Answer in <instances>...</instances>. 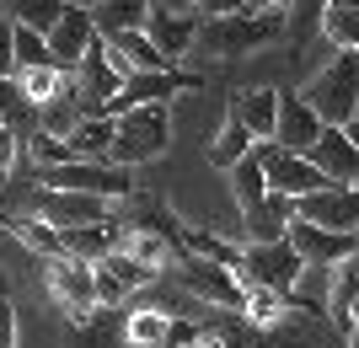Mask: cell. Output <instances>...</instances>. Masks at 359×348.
<instances>
[{
    "instance_id": "cell-2",
    "label": "cell",
    "mask_w": 359,
    "mask_h": 348,
    "mask_svg": "<svg viewBox=\"0 0 359 348\" xmlns=\"http://www.w3.org/2000/svg\"><path fill=\"white\" fill-rule=\"evenodd\" d=\"M166 145H172V113H166V102H145V107L118 113L107 161H118V167H145V161H161Z\"/></svg>"
},
{
    "instance_id": "cell-5",
    "label": "cell",
    "mask_w": 359,
    "mask_h": 348,
    "mask_svg": "<svg viewBox=\"0 0 359 348\" xmlns=\"http://www.w3.org/2000/svg\"><path fill=\"white\" fill-rule=\"evenodd\" d=\"M177 273H182V284H188V295L220 305V311H247V279H241L231 263H215V258H204V252H188V246H182Z\"/></svg>"
},
{
    "instance_id": "cell-42",
    "label": "cell",
    "mask_w": 359,
    "mask_h": 348,
    "mask_svg": "<svg viewBox=\"0 0 359 348\" xmlns=\"http://www.w3.org/2000/svg\"><path fill=\"white\" fill-rule=\"evenodd\" d=\"M0 295H6V279H0Z\"/></svg>"
},
{
    "instance_id": "cell-32",
    "label": "cell",
    "mask_w": 359,
    "mask_h": 348,
    "mask_svg": "<svg viewBox=\"0 0 359 348\" xmlns=\"http://www.w3.org/2000/svg\"><path fill=\"white\" fill-rule=\"evenodd\" d=\"M182 246H188V252H204V258H215V263H231L236 273H241V263H247V246L225 242V236H210V230H188Z\"/></svg>"
},
{
    "instance_id": "cell-11",
    "label": "cell",
    "mask_w": 359,
    "mask_h": 348,
    "mask_svg": "<svg viewBox=\"0 0 359 348\" xmlns=\"http://www.w3.org/2000/svg\"><path fill=\"white\" fill-rule=\"evenodd\" d=\"M290 242L300 246V258L306 263H344L359 252V230H332V225H316L306 214H295V225H290Z\"/></svg>"
},
{
    "instance_id": "cell-25",
    "label": "cell",
    "mask_w": 359,
    "mask_h": 348,
    "mask_svg": "<svg viewBox=\"0 0 359 348\" xmlns=\"http://www.w3.org/2000/svg\"><path fill=\"white\" fill-rule=\"evenodd\" d=\"M156 0H97L91 16H97V32H129V27H145Z\"/></svg>"
},
{
    "instance_id": "cell-38",
    "label": "cell",
    "mask_w": 359,
    "mask_h": 348,
    "mask_svg": "<svg viewBox=\"0 0 359 348\" xmlns=\"http://www.w3.org/2000/svg\"><path fill=\"white\" fill-rule=\"evenodd\" d=\"M194 6H198L204 16H225V11H241L247 0H194Z\"/></svg>"
},
{
    "instance_id": "cell-34",
    "label": "cell",
    "mask_w": 359,
    "mask_h": 348,
    "mask_svg": "<svg viewBox=\"0 0 359 348\" xmlns=\"http://www.w3.org/2000/svg\"><path fill=\"white\" fill-rule=\"evenodd\" d=\"M16 155H22V134H16L11 123H0V182L16 172Z\"/></svg>"
},
{
    "instance_id": "cell-33",
    "label": "cell",
    "mask_w": 359,
    "mask_h": 348,
    "mask_svg": "<svg viewBox=\"0 0 359 348\" xmlns=\"http://www.w3.org/2000/svg\"><path fill=\"white\" fill-rule=\"evenodd\" d=\"M332 0H295L290 6V38H295V48L306 43V38H322V16H327Z\"/></svg>"
},
{
    "instance_id": "cell-21",
    "label": "cell",
    "mask_w": 359,
    "mask_h": 348,
    "mask_svg": "<svg viewBox=\"0 0 359 348\" xmlns=\"http://www.w3.org/2000/svg\"><path fill=\"white\" fill-rule=\"evenodd\" d=\"M279 107H285V91H273V86H252V91L236 97V113L247 118V129H252L257 139L279 134Z\"/></svg>"
},
{
    "instance_id": "cell-7",
    "label": "cell",
    "mask_w": 359,
    "mask_h": 348,
    "mask_svg": "<svg viewBox=\"0 0 359 348\" xmlns=\"http://www.w3.org/2000/svg\"><path fill=\"white\" fill-rule=\"evenodd\" d=\"M123 81H129V70L118 64L113 43L97 32L91 48H86V60L75 64V97H81V107H86V118H91V113H107V102L123 91Z\"/></svg>"
},
{
    "instance_id": "cell-13",
    "label": "cell",
    "mask_w": 359,
    "mask_h": 348,
    "mask_svg": "<svg viewBox=\"0 0 359 348\" xmlns=\"http://www.w3.org/2000/svg\"><path fill=\"white\" fill-rule=\"evenodd\" d=\"M91 38H97V16H91V6H65V16L48 27V48H54V60L65 64V70H75V64L86 60Z\"/></svg>"
},
{
    "instance_id": "cell-10",
    "label": "cell",
    "mask_w": 359,
    "mask_h": 348,
    "mask_svg": "<svg viewBox=\"0 0 359 348\" xmlns=\"http://www.w3.org/2000/svg\"><path fill=\"white\" fill-rule=\"evenodd\" d=\"M263 151H269V182H273V193L306 198V193H316V188H327V182H332L306 151H285L279 139H263Z\"/></svg>"
},
{
    "instance_id": "cell-39",
    "label": "cell",
    "mask_w": 359,
    "mask_h": 348,
    "mask_svg": "<svg viewBox=\"0 0 359 348\" xmlns=\"http://www.w3.org/2000/svg\"><path fill=\"white\" fill-rule=\"evenodd\" d=\"M194 348H236V343H231V337H225V333H210V327H204V337H198Z\"/></svg>"
},
{
    "instance_id": "cell-23",
    "label": "cell",
    "mask_w": 359,
    "mask_h": 348,
    "mask_svg": "<svg viewBox=\"0 0 359 348\" xmlns=\"http://www.w3.org/2000/svg\"><path fill=\"white\" fill-rule=\"evenodd\" d=\"M0 123H11L22 139L38 129V102H32V91L22 86V76H0Z\"/></svg>"
},
{
    "instance_id": "cell-9",
    "label": "cell",
    "mask_w": 359,
    "mask_h": 348,
    "mask_svg": "<svg viewBox=\"0 0 359 348\" xmlns=\"http://www.w3.org/2000/svg\"><path fill=\"white\" fill-rule=\"evenodd\" d=\"M198 27H204V11H198L194 0H156V11H150V22H145V32L161 43V54L172 64L188 54V48H198Z\"/></svg>"
},
{
    "instance_id": "cell-15",
    "label": "cell",
    "mask_w": 359,
    "mask_h": 348,
    "mask_svg": "<svg viewBox=\"0 0 359 348\" xmlns=\"http://www.w3.org/2000/svg\"><path fill=\"white\" fill-rule=\"evenodd\" d=\"M65 348H129V311L118 316V305H97L86 321H70Z\"/></svg>"
},
{
    "instance_id": "cell-26",
    "label": "cell",
    "mask_w": 359,
    "mask_h": 348,
    "mask_svg": "<svg viewBox=\"0 0 359 348\" xmlns=\"http://www.w3.org/2000/svg\"><path fill=\"white\" fill-rule=\"evenodd\" d=\"M241 316L269 333V327H279V321L290 316V295L285 289H269V284H247V311H241Z\"/></svg>"
},
{
    "instance_id": "cell-4",
    "label": "cell",
    "mask_w": 359,
    "mask_h": 348,
    "mask_svg": "<svg viewBox=\"0 0 359 348\" xmlns=\"http://www.w3.org/2000/svg\"><path fill=\"white\" fill-rule=\"evenodd\" d=\"M43 289L54 295V305L65 311V321H86L91 311H97V263L81 258V252H54V258H43Z\"/></svg>"
},
{
    "instance_id": "cell-28",
    "label": "cell",
    "mask_w": 359,
    "mask_h": 348,
    "mask_svg": "<svg viewBox=\"0 0 359 348\" xmlns=\"http://www.w3.org/2000/svg\"><path fill=\"white\" fill-rule=\"evenodd\" d=\"M65 6H70V0H0V16H11V22H27V27L48 32L65 16Z\"/></svg>"
},
{
    "instance_id": "cell-24",
    "label": "cell",
    "mask_w": 359,
    "mask_h": 348,
    "mask_svg": "<svg viewBox=\"0 0 359 348\" xmlns=\"http://www.w3.org/2000/svg\"><path fill=\"white\" fill-rule=\"evenodd\" d=\"M113 113H91V118H81V129H75L65 145H70V155H86V161H107V151H113Z\"/></svg>"
},
{
    "instance_id": "cell-36",
    "label": "cell",
    "mask_w": 359,
    "mask_h": 348,
    "mask_svg": "<svg viewBox=\"0 0 359 348\" xmlns=\"http://www.w3.org/2000/svg\"><path fill=\"white\" fill-rule=\"evenodd\" d=\"M97 300H102V305H123V300H129V289H123L102 263H97Z\"/></svg>"
},
{
    "instance_id": "cell-16",
    "label": "cell",
    "mask_w": 359,
    "mask_h": 348,
    "mask_svg": "<svg viewBox=\"0 0 359 348\" xmlns=\"http://www.w3.org/2000/svg\"><path fill=\"white\" fill-rule=\"evenodd\" d=\"M322 129H327V118H322L306 97H285V107H279V134L273 139H279L285 151H306L311 155V145L322 139Z\"/></svg>"
},
{
    "instance_id": "cell-14",
    "label": "cell",
    "mask_w": 359,
    "mask_h": 348,
    "mask_svg": "<svg viewBox=\"0 0 359 348\" xmlns=\"http://www.w3.org/2000/svg\"><path fill=\"white\" fill-rule=\"evenodd\" d=\"M311 161L327 172L332 182H359V139L348 123H327L322 139L311 145Z\"/></svg>"
},
{
    "instance_id": "cell-1",
    "label": "cell",
    "mask_w": 359,
    "mask_h": 348,
    "mask_svg": "<svg viewBox=\"0 0 359 348\" xmlns=\"http://www.w3.org/2000/svg\"><path fill=\"white\" fill-rule=\"evenodd\" d=\"M290 32V11H225V16H204L198 27V48L215 54V60H236V54H252V48H269L273 38Z\"/></svg>"
},
{
    "instance_id": "cell-27",
    "label": "cell",
    "mask_w": 359,
    "mask_h": 348,
    "mask_svg": "<svg viewBox=\"0 0 359 348\" xmlns=\"http://www.w3.org/2000/svg\"><path fill=\"white\" fill-rule=\"evenodd\" d=\"M65 246L70 252H81V258H107L113 246H118V220H102V225H75V230H65Z\"/></svg>"
},
{
    "instance_id": "cell-37",
    "label": "cell",
    "mask_w": 359,
    "mask_h": 348,
    "mask_svg": "<svg viewBox=\"0 0 359 348\" xmlns=\"http://www.w3.org/2000/svg\"><path fill=\"white\" fill-rule=\"evenodd\" d=\"M0 348H16V305L0 295Z\"/></svg>"
},
{
    "instance_id": "cell-12",
    "label": "cell",
    "mask_w": 359,
    "mask_h": 348,
    "mask_svg": "<svg viewBox=\"0 0 359 348\" xmlns=\"http://www.w3.org/2000/svg\"><path fill=\"white\" fill-rule=\"evenodd\" d=\"M300 214L332 230H359V182H327L300 198Z\"/></svg>"
},
{
    "instance_id": "cell-17",
    "label": "cell",
    "mask_w": 359,
    "mask_h": 348,
    "mask_svg": "<svg viewBox=\"0 0 359 348\" xmlns=\"http://www.w3.org/2000/svg\"><path fill=\"white\" fill-rule=\"evenodd\" d=\"M295 214H300V198H290V193H269L263 204L241 209V220H247V236H252V242H279V236H290Z\"/></svg>"
},
{
    "instance_id": "cell-40",
    "label": "cell",
    "mask_w": 359,
    "mask_h": 348,
    "mask_svg": "<svg viewBox=\"0 0 359 348\" xmlns=\"http://www.w3.org/2000/svg\"><path fill=\"white\" fill-rule=\"evenodd\" d=\"M295 0H247V11H290Z\"/></svg>"
},
{
    "instance_id": "cell-29",
    "label": "cell",
    "mask_w": 359,
    "mask_h": 348,
    "mask_svg": "<svg viewBox=\"0 0 359 348\" xmlns=\"http://www.w3.org/2000/svg\"><path fill=\"white\" fill-rule=\"evenodd\" d=\"M166 333H172V316H166V311H156V305H135V311H129V343L166 348Z\"/></svg>"
},
{
    "instance_id": "cell-41",
    "label": "cell",
    "mask_w": 359,
    "mask_h": 348,
    "mask_svg": "<svg viewBox=\"0 0 359 348\" xmlns=\"http://www.w3.org/2000/svg\"><path fill=\"white\" fill-rule=\"evenodd\" d=\"M348 348H359V321H354V327H348Z\"/></svg>"
},
{
    "instance_id": "cell-31",
    "label": "cell",
    "mask_w": 359,
    "mask_h": 348,
    "mask_svg": "<svg viewBox=\"0 0 359 348\" xmlns=\"http://www.w3.org/2000/svg\"><path fill=\"white\" fill-rule=\"evenodd\" d=\"M38 64H60L54 48H48V32L16 22V70H38Z\"/></svg>"
},
{
    "instance_id": "cell-22",
    "label": "cell",
    "mask_w": 359,
    "mask_h": 348,
    "mask_svg": "<svg viewBox=\"0 0 359 348\" xmlns=\"http://www.w3.org/2000/svg\"><path fill=\"white\" fill-rule=\"evenodd\" d=\"M0 225H6L16 242L27 246V258H54V252H65V230H60V225H48L43 214H38V220H22V214H0Z\"/></svg>"
},
{
    "instance_id": "cell-19",
    "label": "cell",
    "mask_w": 359,
    "mask_h": 348,
    "mask_svg": "<svg viewBox=\"0 0 359 348\" xmlns=\"http://www.w3.org/2000/svg\"><path fill=\"white\" fill-rule=\"evenodd\" d=\"M252 145H257V134L247 129V118H241V113H236V102H231V107H225L220 134L210 139V167H215V172H231V167L241 161V155L252 151Z\"/></svg>"
},
{
    "instance_id": "cell-3",
    "label": "cell",
    "mask_w": 359,
    "mask_h": 348,
    "mask_svg": "<svg viewBox=\"0 0 359 348\" xmlns=\"http://www.w3.org/2000/svg\"><path fill=\"white\" fill-rule=\"evenodd\" d=\"M300 97L327 123H354L359 118V48H332V60L306 81Z\"/></svg>"
},
{
    "instance_id": "cell-43",
    "label": "cell",
    "mask_w": 359,
    "mask_h": 348,
    "mask_svg": "<svg viewBox=\"0 0 359 348\" xmlns=\"http://www.w3.org/2000/svg\"><path fill=\"white\" fill-rule=\"evenodd\" d=\"M348 6H359V0H348Z\"/></svg>"
},
{
    "instance_id": "cell-20",
    "label": "cell",
    "mask_w": 359,
    "mask_h": 348,
    "mask_svg": "<svg viewBox=\"0 0 359 348\" xmlns=\"http://www.w3.org/2000/svg\"><path fill=\"white\" fill-rule=\"evenodd\" d=\"M107 43H113V54H118V64L123 70H166V54H161V43L150 38L145 27H129V32H102Z\"/></svg>"
},
{
    "instance_id": "cell-35",
    "label": "cell",
    "mask_w": 359,
    "mask_h": 348,
    "mask_svg": "<svg viewBox=\"0 0 359 348\" xmlns=\"http://www.w3.org/2000/svg\"><path fill=\"white\" fill-rule=\"evenodd\" d=\"M0 76H16V22L0 16Z\"/></svg>"
},
{
    "instance_id": "cell-6",
    "label": "cell",
    "mask_w": 359,
    "mask_h": 348,
    "mask_svg": "<svg viewBox=\"0 0 359 348\" xmlns=\"http://www.w3.org/2000/svg\"><path fill=\"white\" fill-rule=\"evenodd\" d=\"M38 182L48 188H75V193H102V198H135V177L118 167V161H86V155H70V161H54V167H32Z\"/></svg>"
},
{
    "instance_id": "cell-8",
    "label": "cell",
    "mask_w": 359,
    "mask_h": 348,
    "mask_svg": "<svg viewBox=\"0 0 359 348\" xmlns=\"http://www.w3.org/2000/svg\"><path fill=\"white\" fill-rule=\"evenodd\" d=\"M241 279L247 284H269V289H295L306 279V258H300V246L290 236L279 242H247V263H241Z\"/></svg>"
},
{
    "instance_id": "cell-30",
    "label": "cell",
    "mask_w": 359,
    "mask_h": 348,
    "mask_svg": "<svg viewBox=\"0 0 359 348\" xmlns=\"http://www.w3.org/2000/svg\"><path fill=\"white\" fill-rule=\"evenodd\" d=\"M322 38H327L332 48H359V6L332 0L327 16H322Z\"/></svg>"
},
{
    "instance_id": "cell-18",
    "label": "cell",
    "mask_w": 359,
    "mask_h": 348,
    "mask_svg": "<svg viewBox=\"0 0 359 348\" xmlns=\"http://www.w3.org/2000/svg\"><path fill=\"white\" fill-rule=\"evenodd\" d=\"M225 177H231V193H236V209L263 204V198L273 193V182H269V151H263V139H257V145L241 155V161L225 172Z\"/></svg>"
}]
</instances>
